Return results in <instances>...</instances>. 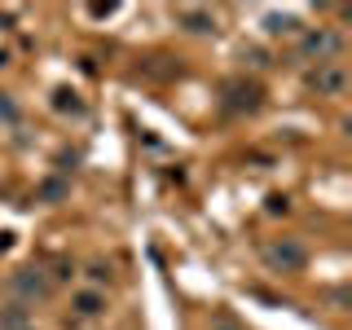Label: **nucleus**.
I'll return each mask as SVG.
<instances>
[{
	"instance_id": "obj_8",
	"label": "nucleus",
	"mask_w": 352,
	"mask_h": 330,
	"mask_svg": "<svg viewBox=\"0 0 352 330\" xmlns=\"http://www.w3.org/2000/svg\"><path fill=\"white\" fill-rule=\"evenodd\" d=\"M181 22L194 31V36H207V31H216V18L203 14V9H181Z\"/></svg>"
},
{
	"instance_id": "obj_3",
	"label": "nucleus",
	"mask_w": 352,
	"mask_h": 330,
	"mask_svg": "<svg viewBox=\"0 0 352 330\" xmlns=\"http://www.w3.org/2000/svg\"><path fill=\"white\" fill-rule=\"evenodd\" d=\"M9 286H14L18 304H36V300H49V295H53V282H49L44 269H22V273L9 278Z\"/></svg>"
},
{
	"instance_id": "obj_4",
	"label": "nucleus",
	"mask_w": 352,
	"mask_h": 330,
	"mask_svg": "<svg viewBox=\"0 0 352 330\" xmlns=\"http://www.w3.org/2000/svg\"><path fill=\"white\" fill-rule=\"evenodd\" d=\"M308 88L313 93H326V97H339L348 88V75H344V66L339 62H330V66H317L313 75H308Z\"/></svg>"
},
{
	"instance_id": "obj_11",
	"label": "nucleus",
	"mask_w": 352,
	"mask_h": 330,
	"mask_svg": "<svg viewBox=\"0 0 352 330\" xmlns=\"http://www.w3.org/2000/svg\"><path fill=\"white\" fill-rule=\"evenodd\" d=\"M88 282H93V291H102V286H110V264L93 260V264H88Z\"/></svg>"
},
{
	"instance_id": "obj_6",
	"label": "nucleus",
	"mask_w": 352,
	"mask_h": 330,
	"mask_svg": "<svg viewBox=\"0 0 352 330\" xmlns=\"http://www.w3.org/2000/svg\"><path fill=\"white\" fill-rule=\"evenodd\" d=\"M260 106V88L247 80H229L225 84V110H256Z\"/></svg>"
},
{
	"instance_id": "obj_5",
	"label": "nucleus",
	"mask_w": 352,
	"mask_h": 330,
	"mask_svg": "<svg viewBox=\"0 0 352 330\" xmlns=\"http://www.w3.org/2000/svg\"><path fill=\"white\" fill-rule=\"evenodd\" d=\"M71 308H75V322H97V317L106 313V291H93V286H84V291L71 295Z\"/></svg>"
},
{
	"instance_id": "obj_1",
	"label": "nucleus",
	"mask_w": 352,
	"mask_h": 330,
	"mask_svg": "<svg viewBox=\"0 0 352 330\" xmlns=\"http://www.w3.org/2000/svg\"><path fill=\"white\" fill-rule=\"evenodd\" d=\"M339 53H344V40H339L330 27H304L300 31V49H295V58H300V62L330 66Z\"/></svg>"
},
{
	"instance_id": "obj_14",
	"label": "nucleus",
	"mask_w": 352,
	"mask_h": 330,
	"mask_svg": "<svg viewBox=\"0 0 352 330\" xmlns=\"http://www.w3.org/2000/svg\"><path fill=\"white\" fill-rule=\"evenodd\" d=\"M5 66H9V49H0V71H5Z\"/></svg>"
},
{
	"instance_id": "obj_7",
	"label": "nucleus",
	"mask_w": 352,
	"mask_h": 330,
	"mask_svg": "<svg viewBox=\"0 0 352 330\" xmlns=\"http://www.w3.org/2000/svg\"><path fill=\"white\" fill-rule=\"evenodd\" d=\"M27 304H18V300H9V304H0V330H27Z\"/></svg>"
},
{
	"instance_id": "obj_12",
	"label": "nucleus",
	"mask_w": 352,
	"mask_h": 330,
	"mask_svg": "<svg viewBox=\"0 0 352 330\" xmlns=\"http://www.w3.org/2000/svg\"><path fill=\"white\" fill-rule=\"evenodd\" d=\"M71 278H75V264H71V260H53V273H49V282H53V286H66Z\"/></svg>"
},
{
	"instance_id": "obj_2",
	"label": "nucleus",
	"mask_w": 352,
	"mask_h": 330,
	"mask_svg": "<svg viewBox=\"0 0 352 330\" xmlns=\"http://www.w3.org/2000/svg\"><path fill=\"white\" fill-rule=\"evenodd\" d=\"M264 264H269L273 273H300L304 264H308V251L300 247L295 238H273V242H264Z\"/></svg>"
},
{
	"instance_id": "obj_10",
	"label": "nucleus",
	"mask_w": 352,
	"mask_h": 330,
	"mask_svg": "<svg viewBox=\"0 0 352 330\" xmlns=\"http://www.w3.org/2000/svg\"><path fill=\"white\" fill-rule=\"evenodd\" d=\"M264 22H269V36H295V31H304L291 14H269Z\"/></svg>"
},
{
	"instance_id": "obj_13",
	"label": "nucleus",
	"mask_w": 352,
	"mask_h": 330,
	"mask_svg": "<svg viewBox=\"0 0 352 330\" xmlns=\"http://www.w3.org/2000/svg\"><path fill=\"white\" fill-rule=\"evenodd\" d=\"M207 330H242V326L234 322V317H212V326H207Z\"/></svg>"
},
{
	"instance_id": "obj_9",
	"label": "nucleus",
	"mask_w": 352,
	"mask_h": 330,
	"mask_svg": "<svg viewBox=\"0 0 352 330\" xmlns=\"http://www.w3.org/2000/svg\"><path fill=\"white\" fill-rule=\"evenodd\" d=\"M53 106L62 110H71V115H84V102H80V93H75V88H58V93H53Z\"/></svg>"
}]
</instances>
